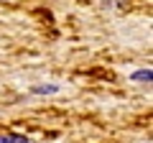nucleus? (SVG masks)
<instances>
[{
    "instance_id": "4",
    "label": "nucleus",
    "mask_w": 153,
    "mask_h": 143,
    "mask_svg": "<svg viewBox=\"0 0 153 143\" xmlns=\"http://www.w3.org/2000/svg\"><path fill=\"white\" fill-rule=\"evenodd\" d=\"M0 143H5V136H0Z\"/></svg>"
},
{
    "instance_id": "1",
    "label": "nucleus",
    "mask_w": 153,
    "mask_h": 143,
    "mask_svg": "<svg viewBox=\"0 0 153 143\" xmlns=\"http://www.w3.org/2000/svg\"><path fill=\"white\" fill-rule=\"evenodd\" d=\"M33 92L36 95H54V92H59V84H38V87H33Z\"/></svg>"
},
{
    "instance_id": "2",
    "label": "nucleus",
    "mask_w": 153,
    "mask_h": 143,
    "mask_svg": "<svg viewBox=\"0 0 153 143\" xmlns=\"http://www.w3.org/2000/svg\"><path fill=\"white\" fill-rule=\"evenodd\" d=\"M133 79H135V82H151V79H153V72L151 69H140V72L133 74Z\"/></svg>"
},
{
    "instance_id": "3",
    "label": "nucleus",
    "mask_w": 153,
    "mask_h": 143,
    "mask_svg": "<svg viewBox=\"0 0 153 143\" xmlns=\"http://www.w3.org/2000/svg\"><path fill=\"white\" fill-rule=\"evenodd\" d=\"M5 143H28V138L18 136V133H10V136H5Z\"/></svg>"
}]
</instances>
